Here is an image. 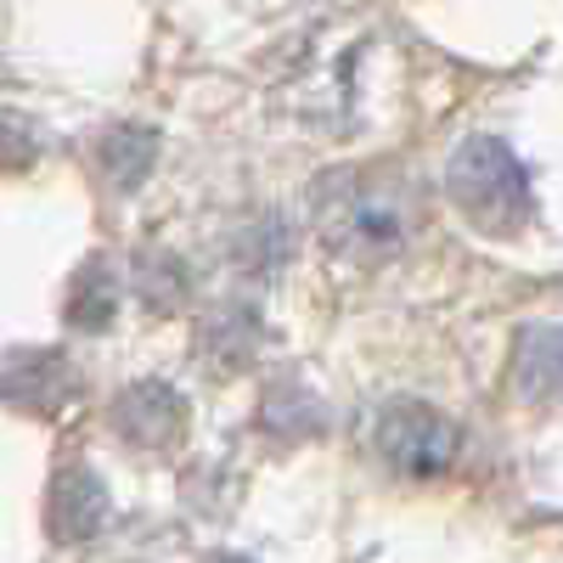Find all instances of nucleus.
I'll return each instance as SVG.
<instances>
[{
    "label": "nucleus",
    "mask_w": 563,
    "mask_h": 563,
    "mask_svg": "<svg viewBox=\"0 0 563 563\" xmlns=\"http://www.w3.org/2000/svg\"><path fill=\"white\" fill-rule=\"evenodd\" d=\"M451 192L479 225H501V214H525L530 209V186L512 164L507 147L496 141H474L456 164H451Z\"/></svg>",
    "instance_id": "nucleus-1"
},
{
    "label": "nucleus",
    "mask_w": 563,
    "mask_h": 563,
    "mask_svg": "<svg viewBox=\"0 0 563 563\" xmlns=\"http://www.w3.org/2000/svg\"><path fill=\"white\" fill-rule=\"evenodd\" d=\"M378 445H384V456L400 467V474L429 479V474H445V467L456 462L462 434L451 429L440 411H429V406H395L378 422Z\"/></svg>",
    "instance_id": "nucleus-2"
},
{
    "label": "nucleus",
    "mask_w": 563,
    "mask_h": 563,
    "mask_svg": "<svg viewBox=\"0 0 563 563\" xmlns=\"http://www.w3.org/2000/svg\"><path fill=\"white\" fill-rule=\"evenodd\" d=\"M214 563H249V558H214Z\"/></svg>",
    "instance_id": "nucleus-3"
}]
</instances>
